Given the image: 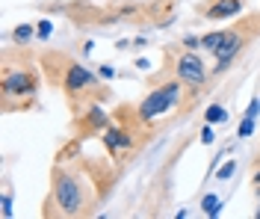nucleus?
I'll use <instances>...</instances> for the list:
<instances>
[{
	"label": "nucleus",
	"instance_id": "obj_7",
	"mask_svg": "<svg viewBox=\"0 0 260 219\" xmlns=\"http://www.w3.org/2000/svg\"><path fill=\"white\" fill-rule=\"evenodd\" d=\"M240 9H243V0H219V3H213L210 9H207V18H213V21L234 18Z\"/></svg>",
	"mask_w": 260,
	"mask_h": 219
},
{
	"label": "nucleus",
	"instance_id": "obj_1",
	"mask_svg": "<svg viewBox=\"0 0 260 219\" xmlns=\"http://www.w3.org/2000/svg\"><path fill=\"white\" fill-rule=\"evenodd\" d=\"M48 207H56L53 210L56 216H80V213H86L89 210V196L83 190V181L77 175L56 172L53 175V196H50Z\"/></svg>",
	"mask_w": 260,
	"mask_h": 219
},
{
	"label": "nucleus",
	"instance_id": "obj_13",
	"mask_svg": "<svg viewBox=\"0 0 260 219\" xmlns=\"http://www.w3.org/2000/svg\"><path fill=\"white\" fill-rule=\"evenodd\" d=\"M201 210H204L207 216H216V213H219V199H216V196H207V199L201 202Z\"/></svg>",
	"mask_w": 260,
	"mask_h": 219
},
{
	"label": "nucleus",
	"instance_id": "obj_19",
	"mask_svg": "<svg viewBox=\"0 0 260 219\" xmlns=\"http://www.w3.org/2000/svg\"><path fill=\"white\" fill-rule=\"evenodd\" d=\"M101 77H104V80H113V77H115V71H113L110 66H104V68H101Z\"/></svg>",
	"mask_w": 260,
	"mask_h": 219
},
{
	"label": "nucleus",
	"instance_id": "obj_8",
	"mask_svg": "<svg viewBox=\"0 0 260 219\" xmlns=\"http://www.w3.org/2000/svg\"><path fill=\"white\" fill-rule=\"evenodd\" d=\"M130 142H133V139H130L124 131H118V128H110V131H107V145H110V148H127Z\"/></svg>",
	"mask_w": 260,
	"mask_h": 219
},
{
	"label": "nucleus",
	"instance_id": "obj_10",
	"mask_svg": "<svg viewBox=\"0 0 260 219\" xmlns=\"http://www.w3.org/2000/svg\"><path fill=\"white\" fill-rule=\"evenodd\" d=\"M207 124H213V121H225L228 113H225V107H219V104H213V107H207Z\"/></svg>",
	"mask_w": 260,
	"mask_h": 219
},
{
	"label": "nucleus",
	"instance_id": "obj_17",
	"mask_svg": "<svg viewBox=\"0 0 260 219\" xmlns=\"http://www.w3.org/2000/svg\"><path fill=\"white\" fill-rule=\"evenodd\" d=\"M201 142H204V145H210V142H213V128H210V124L201 131Z\"/></svg>",
	"mask_w": 260,
	"mask_h": 219
},
{
	"label": "nucleus",
	"instance_id": "obj_20",
	"mask_svg": "<svg viewBox=\"0 0 260 219\" xmlns=\"http://www.w3.org/2000/svg\"><path fill=\"white\" fill-rule=\"evenodd\" d=\"M251 184L260 186V169H254V178H251Z\"/></svg>",
	"mask_w": 260,
	"mask_h": 219
},
{
	"label": "nucleus",
	"instance_id": "obj_15",
	"mask_svg": "<svg viewBox=\"0 0 260 219\" xmlns=\"http://www.w3.org/2000/svg\"><path fill=\"white\" fill-rule=\"evenodd\" d=\"M251 134H254V118L245 116L243 121H240V131H237V136H243V139H245V136H251Z\"/></svg>",
	"mask_w": 260,
	"mask_h": 219
},
{
	"label": "nucleus",
	"instance_id": "obj_16",
	"mask_svg": "<svg viewBox=\"0 0 260 219\" xmlns=\"http://www.w3.org/2000/svg\"><path fill=\"white\" fill-rule=\"evenodd\" d=\"M50 30H53V27H50V21H42V24L36 27V36H39V39H48Z\"/></svg>",
	"mask_w": 260,
	"mask_h": 219
},
{
	"label": "nucleus",
	"instance_id": "obj_5",
	"mask_svg": "<svg viewBox=\"0 0 260 219\" xmlns=\"http://www.w3.org/2000/svg\"><path fill=\"white\" fill-rule=\"evenodd\" d=\"M245 45V36L240 33V30H225V39H222V45L216 48V68H213V74H222L228 66H231V59L237 56V53L243 51Z\"/></svg>",
	"mask_w": 260,
	"mask_h": 219
},
{
	"label": "nucleus",
	"instance_id": "obj_9",
	"mask_svg": "<svg viewBox=\"0 0 260 219\" xmlns=\"http://www.w3.org/2000/svg\"><path fill=\"white\" fill-rule=\"evenodd\" d=\"M222 39H225V30H219V33H207L204 39H201V48L210 51V53H216V48L222 45Z\"/></svg>",
	"mask_w": 260,
	"mask_h": 219
},
{
	"label": "nucleus",
	"instance_id": "obj_2",
	"mask_svg": "<svg viewBox=\"0 0 260 219\" xmlns=\"http://www.w3.org/2000/svg\"><path fill=\"white\" fill-rule=\"evenodd\" d=\"M180 86H183L180 80H178V83L157 86V89L148 95L145 101L139 104V118H142V121H151V118H157V116H162V113H169V110L175 107V101H178Z\"/></svg>",
	"mask_w": 260,
	"mask_h": 219
},
{
	"label": "nucleus",
	"instance_id": "obj_6",
	"mask_svg": "<svg viewBox=\"0 0 260 219\" xmlns=\"http://www.w3.org/2000/svg\"><path fill=\"white\" fill-rule=\"evenodd\" d=\"M89 86H95V74L89 68L77 66V62H68V68H65V92L77 95V92L89 89Z\"/></svg>",
	"mask_w": 260,
	"mask_h": 219
},
{
	"label": "nucleus",
	"instance_id": "obj_12",
	"mask_svg": "<svg viewBox=\"0 0 260 219\" xmlns=\"http://www.w3.org/2000/svg\"><path fill=\"white\" fill-rule=\"evenodd\" d=\"M0 216L3 219L12 216V196H9V190H3V199H0Z\"/></svg>",
	"mask_w": 260,
	"mask_h": 219
},
{
	"label": "nucleus",
	"instance_id": "obj_18",
	"mask_svg": "<svg viewBox=\"0 0 260 219\" xmlns=\"http://www.w3.org/2000/svg\"><path fill=\"white\" fill-rule=\"evenodd\" d=\"M183 45H186L189 51H195V48L201 45V39H195V36H186V39H183Z\"/></svg>",
	"mask_w": 260,
	"mask_h": 219
},
{
	"label": "nucleus",
	"instance_id": "obj_11",
	"mask_svg": "<svg viewBox=\"0 0 260 219\" xmlns=\"http://www.w3.org/2000/svg\"><path fill=\"white\" fill-rule=\"evenodd\" d=\"M234 172H237V163H234V160H228L225 166L216 169V178H219V181H228V178H234Z\"/></svg>",
	"mask_w": 260,
	"mask_h": 219
},
{
	"label": "nucleus",
	"instance_id": "obj_4",
	"mask_svg": "<svg viewBox=\"0 0 260 219\" xmlns=\"http://www.w3.org/2000/svg\"><path fill=\"white\" fill-rule=\"evenodd\" d=\"M36 92V77L30 71H3V101L9 104L12 98H30Z\"/></svg>",
	"mask_w": 260,
	"mask_h": 219
},
{
	"label": "nucleus",
	"instance_id": "obj_3",
	"mask_svg": "<svg viewBox=\"0 0 260 219\" xmlns=\"http://www.w3.org/2000/svg\"><path fill=\"white\" fill-rule=\"evenodd\" d=\"M175 74H178L180 83L189 86V89H201V86L207 83V66L192 51L180 53L178 59H175Z\"/></svg>",
	"mask_w": 260,
	"mask_h": 219
},
{
	"label": "nucleus",
	"instance_id": "obj_21",
	"mask_svg": "<svg viewBox=\"0 0 260 219\" xmlns=\"http://www.w3.org/2000/svg\"><path fill=\"white\" fill-rule=\"evenodd\" d=\"M254 190H257V202H260V186H254ZM257 219H260V210H257Z\"/></svg>",
	"mask_w": 260,
	"mask_h": 219
},
{
	"label": "nucleus",
	"instance_id": "obj_14",
	"mask_svg": "<svg viewBox=\"0 0 260 219\" xmlns=\"http://www.w3.org/2000/svg\"><path fill=\"white\" fill-rule=\"evenodd\" d=\"M32 33H36V30H32L30 24H21V27H15V33L12 36H15V42H30Z\"/></svg>",
	"mask_w": 260,
	"mask_h": 219
}]
</instances>
